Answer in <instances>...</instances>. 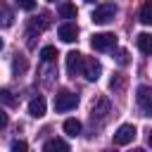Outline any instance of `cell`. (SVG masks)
<instances>
[{
	"label": "cell",
	"instance_id": "cell-25",
	"mask_svg": "<svg viewBox=\"0 0 152 152\" xmlns=\"http://www.w3.org/2000/svg\"><path fill=\"white\" fill-rule=\"evenodd\" d=\"M2 45H5V43H2V38H0V50H2Z\"/></svg>",
	"mask_w": 152,
	"mask_h": 152
},
{
	"label": "cell",
	"instance_id": "cell-4",
	"mask_svg": "<svg viewBox=\"0 0 152 152\" xmlns=\"http://www.w3.org/2000/svg\"><path fill=\"white\" fill-rule=\"evenodd\" d=\"M135 93H138L135 100H138V107L142 109V114H145V116H152V88L140 86Z\"/></svg>",
	"mask_w": 152,
	"mask_h": 152
},
{
	"label": "cell",
	"instance_id": "cell-17",
	"mask_svg": "<svg viewBox=\"0 0 152 152\" xmlns=\"http://www.w3.org/2000/svg\"><path fill=\"white\" fill-rule=\"evenodd\" d=\"M107 109H109V102H107V100H97V102L93 104V112H90V114H93V116H95V114H97V116H104Z\"/></svg>",
	"mask_w": 152,
	"mask_h": 152
},
{
	"label": "cell",
	"instance_id": "cell-12",
	"mask_svg": "<svg viewBox=\"0 0 152 152\" xmlns=\"http://www.w3.org/2000/svg\"><path fill=\"white\" fill-rule=\"evenodd\" d=\"M28 69V62H26V57H21V55H14V59H12V74L14 76H19V74H24Z\"/></svg>",
	"mask_w": 152,
	"mask_h": 152
},
{
	"label": "cell",
	"instance_id": "cell-15",
	"mask_svg": "<svg viewBox=\"0 0 152 152\" xmlns=\"http://www.w3.org/2000/svg\"><path fill=\"white\" fill-rule=\"evenodd\" d=\"M12 21H14V14L7 10L5 2H0V26H12Z\"/></svg>",
	"mask_w": 152,
	"mask_h": 152
},
{
	"label": "cell",
	"instance_id": "cell-10",
	"mask_svg": "<svg viewBox=\"0 0 152 152\" xmlns=\"http://www.w3.org/2000/svg\"><path fill=\"white\" fill-rule=\"evenodd\" d=\"M28 114L31 116H36V119H40L43 114H45V97H33L31 102H28Z\"/></svg>",
	"mask_w": 152,
	"mask_h": 152
},
{
	"label": "cell",
	"instance_id": "cell-27",
	"mask_svg": "<svg viewBox=\"0 0 152 152\" xmlns=\"http://www.w3.org/2000/svg\"><path fill=\"white\" fill-rule=\"evenodd\" d=\"M86 2H95V0H86Z\"/></svg>",
	"mask_w": 152,
	"mask_h": 152
},
{
	"label": "cell",
	"instance_id": "cell-5",
	"mask_svg": "<svg viewBox=\"0 0 152 152\" xmlns=\"http://www.w3.org/2000/svg\"><path fill=\"white\" fill-rule=\"evenodd\" d=\"M135 126L133 124H124V126H119V131L114 133V145H128V142H133L135 140Z\"/></svg>",
	"mask_w": 152,
	"mask_h": 152
},
{
	"label": "cell",
	"instance_id": "cell-26",
	"mask_svg": "<svg viewBox=\"0 0 152 152\" xmlns=\"http://www.w3.org/2000/svg\"><path fill=\"white\" fill-rule=\"evenodd\" d=\"M150 145H152V131H150Z\"/></svg>",
	"mask_w": 152,
	"mask_h": 152
},
{
	"label": "cell",
	"instance_id": "cell-16",
	"mask_svg": "<svg viewBox=\"0 0 152 152\" xmlns=\"http://www.w3.org/2000/svg\"><path fill=\"white\" fill-rule=\"evenodd\" d=\"M140 21L142 24H152V0H147L140 10Z\"/></svg>",
	"mask_w": 152,
	"mask_h": 152
},
{
	"label": "cell",
	"instance_id": "cell-14",
	"mask_svg": "<svg viewBox=\"0 0 152 152\" xmlns=\"http://www.w3.org/2000/svg\"><path fill=\"white\" fill-rule=\"evenodd\" d=\"M64 133L71 135V138H76V135L81 133V121H78V119H66V121H64Z\"/></svg>",
	"mask_w": 152,
	"mask_h": 152
},
{
	"label": "cell",
	"instance_id": "cell-28",
	"mask_svg": "<svg viewBox=\"0 0 152 152\" xmlns=\"http://www.w3.org/2000/svg\"><path fill=\"white\" fill-rule=\"evenodd\" d=\"M48 2H55V0H48Z\"/></svg>",
	"mask_w": 152,
	"mask_h": 152
},
{
	"label": "cell",
	"instance_id": "cell-20",
	"mask_svg": "<svg viewBox=\"0 0 152 152\" xmlns=\"http://www.w3.org/2000/svg\"><path fill=\"white\" fill-rule=\"evenodd\" d=\"M21 10H26V12H33L36 10V0H14Z\"/></svg>",
	"mask_w": 152,
	"mask_h": 152
},
{
	"label": "cell",
	"instance_id": "cell-3",
	"mask_svg": "<svg viewBox=\"0 0 152 152\" xmlns=\"http://www.w3.org/2000/svg\"><path fill=\"white\" fill-rule=\"evenodd\" d=\"M90 45H93V50H97V52H107V50L116 48V36H114V33H95V36L90 38Z\"/></svg>",
	"mask_w": 152,
	"mask_h": 152
},
{
	"label": "cell",
	"instance_id": "cell-8",
	"mask_svg": "<svg viewBox=\"0 0 152 152\" xmlns=\"http://www.w3.org/2000/svg\"><path fill=\"white\" fill-rule=\"evenodd\" d=\"M57 36H59L64 43H74V40L78 38V28H76V24L66 21V24H62V26L57 28Z\"/></svg>",
	"mask_w": 152,
	"mask_h": 152
},
{
	"label": "cell",
	"instance_id": "cell-2",
	"mask_svg": "<svg viewBox=\"0 0 152 152\" xmlns=\"http://www.w3.org/2000/svg\"><path fill=\"white\" fill-rule=\"evenodd\" d=\"M78 104V95L71 90H62L55 95V112H71Z\"/></svg>",
	"mask_w": 152,
	"mask_h": 152
},
{
	"label": "cell",
	"instance_id": "cell-21",
	"mask_svg": "<svg viewBox=\"0 0 152 152\" xmlns=\"http://www.w3.org/2000/svg\"><path fill=\"white\" fill-rule=\"evenodd\" d=\"M109 86H112V90H121V88H124V78H121V74H116V76L109 81Z\"/></svg>",
	"mask_w": 152,
	"mask_h": 152
},
{
	"label": "cell",
	"instance_id": "cell-13",
	"mask_svg": "<svg viewBox=\"0 0 152 152\" xmlns=\"http://www.w3.org/2000/svg\"><path fill=\"white\" fill-rule=\"evenodd\" d=\"M57 12L62 19H76V5H71V2H62L57 7Z\"/></svg>",
	"mask_w": 152,
	"mask_h": 152
},
{
	"label": "cell",
	"instance_id": "cell-1",
	"mask_svg": "<svg viewBox=\"0 0 152 152\" xmlns=\"http://www.w3.org/2000/svg\"><path fill=\"white\" fill-rule=\"evenodd\" d=\"M114 17H116V5H112V2H104V5H97L95 7V12H93V24H100V26H104V24H109V21H114Z\"/></svg>",
	"mask_w": 152,
	"mask_h": 152
},
{
	"label": "cell",
	"instance_id": "cell-24",
	"mask_svg": "<svg viewBox=\"0 0 152 152\" xmlns=\"http://www.w3.org/2000/svg\"><path fill=\"white\" fill-rule=\"evenodd\" d=\"M5 126H7V114L0 112V128H5Z\"/></svg>",
	"mask_w": 152,
	"mask_h": 152
},
{
	"label": "cell",
	"instance_id": "cell-7",
	"mask_svg": "<svg viewBox=\"0 0 152 152\" xmlns=\"http://www.w3.org/2000/svg\"><path fill=\"white\" fill-rule=\"evenodd\" d=\"M81 69H83V55L76 52V50H71V52L66 55V74H69V76H76Z\"/></svg>",
	"mask_w": 152,
	"mask_h": 152
},
{
	"label": "cell",
	"instance_id": "cell-6",
	"mask_svg": "<svg viewBox=\"0 0 152 152\" xmlns=\"http://www.w3.org/2000/svg\"><path fill=\"white\" fill-rule=\"evenodd\" d=\"M100 74H102V64H100L95 57L83 59V76H86L88 81H97V78H100Z\"/></svg>",
	"mask_w": 152,
	"mask_h": 152
},
{
	"label": "cell",
	"instance_id": "cell-22",
	"mask_svg": "<svg viewBox=\"0 0 152 152\" xmlns=\"http://www.w3.org/2000/svg\"><path fill=\"white\" fill-rule=\"evenodd\" d=\"M10 147H12V152H24L28 145H26L24 140H12V145H10Z\"/></svg>",
	"mask_w": 152,
	"mask_h": 152
},
{
	"label": "cell",
	"instance_id": "cell-23",
	"mask_svg": "<svg viewBox=\"0 0 152 152\" xmlns=\"http://www.w3.org/2000/svg\"><path fill=\"white\" fill-rule=\"evenodd\" d=\"M116 62H119L121 66L128 64V52H126V50H119V52H116Z\"/></svg>",
	"mask_w": 152,
	"mask_h": 152
},
{
	"label": "cell",
	"instance_id": "cell-9",
	"mask_svg": "<svg viewBox=\"0 0 152 152\" xmlns=\"http://www.w3.org/2000/svg\"><path fill=\"white\" fill-rule=\"evenodd\" d=\"M135 45H138V50L142 52V55H152V33H138L135 36Z\"/></svg>",
	"mask_w": 152,
	"mask_h": 152
},
{
	"label": "cell",
	"instance_id": "cell-11",
	"mask_svg": "<svg viewBox=\"0 0 152 152\" xmlns=\"http://www.w3.org/2000/svg\"><path fill=\"white\" fill-rule=\"evenodd\" d=\"M43 150H45V152H55V150L66 152V150H69V142H66V140H62V138H52V140H48V142L43 145Z\"/></svg>",
	"mask_w": 152,
	"mask_h": 152
},
{
	"label": "cell",
	"instance_id": "cell-19",
	"mask_svg": "<svg viewBox=\"0 0 152 152\" xmlns=\"http://www.w3.org/2000/svg\"><path fill=\"white\" fill-rule=\"evenodd\" d=\"M0 102H2V104H7V107H14V104H17L14 95H12L7 88H0Z\"/></svg>",
	"mask_w": 152,
	"mask_h": 152
},
{
	"label": "cell",
	"instance_id": "cell-18",
	"mask_svg": "<svg viewBox=\"0 0 152 152\" xmlns=\"http://www.w3.org/2000/svg\"><path fill=\"white\" fill-rule=\"evenodd\" d=\"M57 57V48H52V45H45L43 50H40V59L43 62H52Z\"/></svg>",
	"mask_w": 152,
	"mask_h": 152
}]
</instances>
